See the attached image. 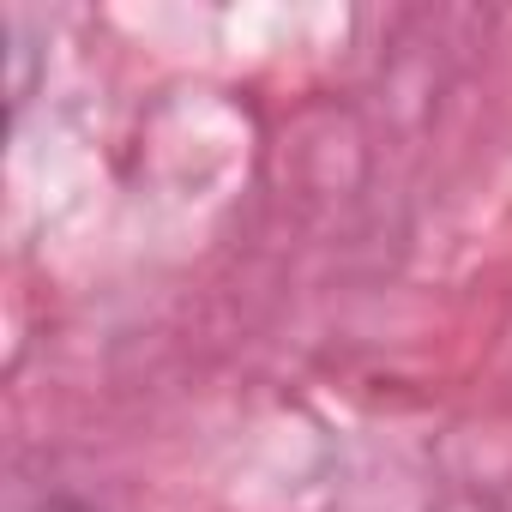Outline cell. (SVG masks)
Here are the masks:
<instances>
[{"mask_svg": "<svg viewBox=\"0 0 512 512\" xmlns=\"http://www.w3.org/2000/svg\"><path fill=\"white\" fill-rule=\"evenodd\" d=\"M37 512H97L91 500H79V494H55V500H43Z\"/></svg>", "mask_w": 512, "mask_h": 512, "instance_id": "1", "label": "cell"}]
</instances>
